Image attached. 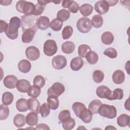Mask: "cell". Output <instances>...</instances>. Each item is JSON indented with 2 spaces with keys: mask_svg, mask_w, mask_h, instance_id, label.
I'll list each match as a JSON object with an SVG mask.
<instances>
[{
  "mask_svg": "<svg viewBox=\"0 0 130 130\" xmlns=\"http://www.w3.org/2000/svg\"><path fill=\"white\" fill-rule=\"evenodd\" d=\"M21 25L20 19L16 16L12 17L5 34L11 40H15L18 36V28Z\"/></svg>",
  "mask_w": 130,
  "mask_h": 130,
  "instance_id": "6da1fadb",
  "label": "cell"
},
{
  "mask_svg": "<svg viewBox=\"0 0 130 130\" xmlns=\"http://www.w3.org/2000/svg\"><path fill=\"white\" fill-rule=\"evenodd\" d=\"M35 5L26 1H19L16 5V9L24 15H33L35 11Z\"/></svg>",
  "mask_w": 130,
  "mask_h": 130,
  "instance_id": "7a4b0ae2",
  "label": "cell"
},
{
  "mask_svg": "<svg viewBox=\"0 0 130 130\" xmlns=\"http://www.w3.org/2000/svg\"><path fill=\"white\" fill-rule=\"evenodd\" d=\"M99 114L102 117L108 119H113L117 116L116 108L113 105L102 104L98 111Z\"/></svg>",
  "mask_w": 130,
  "mask_h": 130,
  "instance_id": "3957f363",
  "label": "cell"
},
{
  "mask_svg": "<svg viewBox=\"0 0 130 130\" xmlns=\"http://www.w3.org/2000/svg\"><path fill=\"white\" fill-rule=\"evenodd\" d=\"M38 18L34 15H23L21 17V23L23 30L29 28L38 29L37 22Z\"/></svg>",
  "mask_w": 130,
  "mask_h": 130,
  "instance_id": "277c9868",
  "label": "cell"
},
{
  "mask_svg": "<svg viewBox=\"0 0 130 130\" xmlns=\"http://www.w3.org/2000/svg\"><path fill=\"white\" fill-rule=\"evenodd\" d=\"M91 20L87 17H81L78 19L76 23L78 30L81 33H87L92 28Z\"/></svg>",
  "mask_w": 130,
  "mask_h": 130,
  "instance_id": "5b68a950",
  "label": "cell"
},
{
  "mask_svg": "<svg viewBox=\"0 0 130 130\" xmlns=\"http://www.w3.org/2000/svg\"><path fill=\"white\" fill-rule=\"evenodd\" d=\"M57 51V46L56 42L51 39L47 40L44 44L43 52L48 56L54 55Z\"/></svg>",
  "mask_w": 130,
  "mask_h": 130,
  "instance_id": "8992f818",
  "label": "cell"
},
{
  "mask_svg": "<svg viewBox=\"0 0 130 130\" xmlns=\"http://www.w3.org/2000/svg\"><path fill=\"white\" fill-rule=\"evenodd\" d=\"M64 90L65 87L62 83L55 82L47 90V95L48 96H54L58 97L64 92Z\"/></svg>",
  "mask_w": 130,
  "mask_h": 130,
  "instance_id": "52a82bcc",
  "label": "cell"
},
{
  "mask_svg": "<svg viewBox=\"0 0 130 130\" xmlns=\"http://www.w3.org/2000/svg\"><path fill=\"white\" fill-rule=\"evenodd\" d=\"M67 60L66 58L61 55L54 56L52 60V67L56 70H61L66 67Z\"/></svg>",
  "mask_w": 130,
  "mask_h": 130,
  "instance_id": "ba28073f",
  "label": "cell"
},
{
  "mask_svg": "<svg viewBox=\"0 0 130 130\" xmlns=\"http://www.w3.org/2000/svg\"><path fill=\"white\" fill-rule=\"evenodd\" d=\"M25 55L27 58L31 61L36 60L40 57V50L35 46H29L26 49Z\"/></svg>",
  "mask_w": 130,
  "mask_h": 130,
  "instance_id": "9c48e42d",
  "label": "cell"
},
{
  "mask_svg": "<svg viewBox=\"0 0 130 130\" xmlns=\"http://www.w3.org/2000/svg\"><path fill=\"white\" fill-rule=\"evenodd\" d=\"M94 8L96 12L102 15L108 12L109 5L107 1H99L95 3Z\"/></svg>",
  "mask_w": 130,
  "mask_h": 130,
  "instance_id": "30bf717a",
  "label": "cell"
},
{
  "mask_svg": "<svg viewBox=\"0 0 130 130\" xmlns=\"http://www.w3.org/2000/svg\"><path fill=\"white\" fill-rule=\"evenodd\" d=\"M112 93L110 88L105 85L99 86L96 90V95L101 99H107L109 100Z\"/></svg>",
  "mask_w": 130,
  "mask_h": 130,
  "instance_id": "8fae6325",
  "label": "cell"
},
{
  "mask_svg": "<svg viewBox=\"0 0 130 130\" xmlns=\"http://www.w3.org/2000/svg\"><path fill=\"white\" fill-rule=\"evenodd\" d=\"M18 82V80L15 76L10 75L4 78L3 84L6 87L9 89H13L17 87Z\"/></svg>",
  "mask_w": 130,
  "mask_h": 130,
  "instance_id": "7c38bea8",
  "label": "cell"
},
{
  "mask_svg": "<svg viewBox=\"0 0 130 130\" xmlns=\"http://www.w3.org/2000/svg\"><path fill=\"white\" fill-rule=\"evenodd\" d=\"M37 29L29 28L23 30L22 35V42L24 43H29L33 40Z\"/></svg>",
  "mask_w": 130,
  "mask_h": 130,
  "instance_id": "4fadbf2b",
  "label": "cell"
},
{
  "mask_svg": "<svg viewBox=\"0 0 130 130\" xmlns=\"http://www.w3.org/2000/svg\"><path fill=\"white\" fill-rule=\"evenodd\" d=\"M27 106L28 109L31 112L37 114L40 113V103L37 99L32 98L27 100Z\"/></svg>",
  "mask_w": 130,
  "mask_h": 130,
  "instance_id": "5bb4252c",
  "label": "cell"
},
{
  "mask_svg": "<svg viewBox=\"0 0 130 130\" xmlns=\"http://www.w3.org/2000/svg\"><path fill=\"white\" fill-rule=\"evenodd\" d=\"M83 122L88 123L92 119V113L86 107L84 108L79 114L78 117Z\"/></svg>",
  "mask_w": 130,
  "mask_h": 130,
  "instance_id": "9a60e30c",
  "label": "cell"
},
{
  "mask_svg": "<svg viewBox=\"0 0 130 130\" xmlns=\"http://www.w3.org/2000/svg\"><path fill=\"white\" fill-rule=\"evenodd\" d=\"M37 26L41 30H46L50 26L49 19L47 16H40L37 20Z\"/></svg>",
  "mask_w": 130,
  "mask_h": 130,
  "instance_id": "2e32d148",
  "label": "cell"
},
{
  "mask_svg": "<svg viewBox=\"0 0 130 130\" xmlns=\"http://www.w3.org/2000/svg\"><path fill=\"white\" fill-rule=\"evenodd\" d=\"M125 79L124 72L120 70H116L112 75V80L116 84H122Z\"/></svg>",
  "mask_w": 130,
  "mask_h": 130,
  "instance_id": "e0dca14e",
  "label": "cell"
},
{
  "mask_svg": "<svg viewBox=\"0 0 130 130\" xmlns=\"http://www.w3.org/2000/svg\"><path fill=\"white\" fill-rule=\"evenodd\" d=\"M31 86L30 82L25 79H20L18 80L17 85V89L20 92H27L30 87Z\"/></svg>",
  "mask_w": 130,
  "mask_h": 130,
  "instance_id": "ac0fdd59",
  "label": "cell"
},
{
  "mask_svg": "<svg viewBox=\"0 0 130 130\" xmlns=\"http://www.w3.org/2000/svg\"><path fill=\"white\" fill-rule=\"evenodd\" d=\"M84 62L80 57H76L73 58L70 62L71 69L74 71H79L83 66Z\"/></svg>",
  "mask_w": 130,
  "mask_h": 130,
  "instance_id": "d6986e66",
  "label": "cell"
},
{
  "mask_svg": "<svg viewBox=\"0 0 130 130\" xmlns=\"http://www.w3.org/2000/svg\"><path fill=\"white\" fill-rule=\"evenodd\" d=\"M31 63L27 59H22L18 64L19 71L23 73H27L29 72L31 69Z\"/></svg>",
  "mask_w": 130,
  "mask_h": 130,
  "instance_id": "ffe728a7",
  "label": "cell"
},
{
  "mask_svg": "<svg viewBox=\"0 0 130 130\" xmlns=\"http://www.w3.org/2000/svg\"><path fill=\"white\" fill-rule=\"evenodd\" d=\"M38 122V116L37 113L31 112L27 114L26 116V122L30 126L36 125Z\"/></svg>",
  "mask_w": 130,
  "mask_h": 130,
  "instance_id": "44dd1931",
  "label": "cell"
},
{
  "mask_svg": "<svg viewBox=\"0 0 130 130\" xmlns=\"http://www.w3.org/2000/svg\"><path fill=\"white\" fill-rule=\"evenodd\" d=\"M130 117L126 114H122L117 118V123L120 127H125L129 125Z\"/></svg>",
  "mask_w": 130,
  "mask_h": 130,
  "instance_id": "7402d4cb",
  "label": "cell"
},
{
  "mask_svg": "<svg viewBox=\"0 0 130 130\" xmlns=\"http://www.w3.org/2000/svg\"><path fill=\"white\" fill-rule=\"evenodd\" d=\"M75 49L74 43L71 41H66L61 45V50L62 52L67 54H71Z\"/></svg>",
  "mask_w": 130,
  "mask_h": 130,
  "instance_id": "603a6c76",
  "label": "cell"
},
{
  "mask_svg": "<svg viewBox=\"0 0 130 130\" xmlns=\"http://www.w3.org/2000/svg\"><path fill=\"white\" fill-rule=\"evenodd\" d=\"M14 124L17 127H23L26 122L25 116L21 114H16L13 118Z\"/></svg>",
  "mask_w": 130,
  "mask_h": 130,
  "instance_id": "cb8c5ba5",
  "label": "cell"
},
{
  "mask_svg": "<svg viewBox=\"0 0 130 130\" xmlns=\"http://www.w3.org/2000/svg\"><path fill=\"white\" fill-rule=\"evenodd\" d=\"M16 107L17 110L21 112H26L28 110L27 100L25 99H19L16 103Z\"/></svg>",
  "mask_w": 130,
  "mask_h": 130,
  "instance_id": "d4e9b609",
  "label": "cell"
},
{
  "mask_svg": "<svg viewBox=\"0 0 130 130\" xmlns=\"http://www.w3.org/2000/svg\"><path fill=\"white\" fill-rule=\"evenodd\" d=\"M114 39V38L113 34L108 31L104 32L101 36V41L102 43L107 45L111 44L113 43Z\"/></svg>",
  "mask_w": 130,
  "mask_h": 130,
  "instance_id": "484cf974",
  "label": "cell"
},
{
  "mask_svg": "<svg viewBox=\"0 0 130 130\" xmlns=\"http://www.w3.org/2000/svg\"><path fill=\"white\" fill-rule=\"evenodd\" d=\"M102 103L99 100L95 99L92 100L88 105V110L92 113L95 114L98 113L99 109Z\"/></svg>",
  "mask_w": 130,
  "mask_h": 130,
  "instance_id": "4316f807",
  "label": "cell"
},
{
  "mask_svg": "<svg viewBox=\"0 0 130 130\" xmlns=\"http://www.w3.org/2000/svg\"><path fill=\"white\" fill-rule=\"evenodd\" d=\"M93 7L89 4H84L79 7L80 13L85 17L90 15L93 11Z\"/></svg>",
  "mask_w": 130,
  "mask_h": 130,
  "instance_id": "83f0119b",
  "label": "cell"
},
{
  "mask_svg": "<svg viewBox=\"0 0 130 130\" xmlns=\"http://www.w3.org/2000/svg\"><path fill=\"white\" fill-rule=\"evenodd\" d=\"M85 57L87 62L90 64H95L99 60L98 54L95 52L91 50L87 53Z\"/></svg>",
  "mask_w": 130,
  "mask_h": 130,
  "instance_id": "f1b7e54d",
  "label": "cell"
},
{
  "mask_svg": "<svg viewBox=\"0 0 130 130\" xmlns=\"http://www.w3.org/2000/svg\"><path fill=\"white\" fill-rule=\"evenodd\" d=\"M91 23L92 26H93L94 27L97 28H100L103 25V18L100 15H94L91 20Z\"/></svg>",
  "mask_w": 130,
  "mask_h": 130,
  "instance_id": "f546056e",
  "label": "cell"
},
{
  "mask_svg": "<svg viewBox=\"0 0 130 130\" xmlns=\"http://www.w3.org/2000/svg\"><path fill=\"white\" fill-rule=\"evenodd\" d=\"M47 101L48 104L49 105L50 108L51 109L55 110L58 108L59 103L57 97L54 96H49L48 97Z\"/></svg>",
  "mask_w": 130,
  "mask_h": 130,
  "instance_id": "4dcf8cb0",
  "label": "cell"
},
{
  "mask_svg": "<svg viewBox=\"0 0 130 130\" xmlns=\"http://www.w3.org/2000/svg\"><path fill=\"white\" fill-rule=\"evenodd\" d=\"M70 17V13L66 9H61L57 13V18L61 22L67 21Z\"/></svg>",
  "mask_w": 130,
  "mask_h": 130,
  "instance_id": "1f68e13d",
  "label": "cell"
},
{
  "mask_svg": "<svg viewBox=\"0 0 130 130\" xmlns=\"http://www.w3.org/2000/svg\"><path fill=\"white\" fill-rule=\"evenodd\" d=\"M27 92L28 96L32 98H37L41 93V89L40 87L34 85L30 87Z\"/></svg>",
  "mask_w": 130,
  "mask_h": 130,
  "instance_id": "d6a6232c",
  "label": "cell"
},
{
  "mask_svg": "<svg viewBox=\"0 0 130 130\" xmlns=\"http://www.w3.org/2000/svg\"><path fill=\"white\" fill-rule=\"evenodd\" d=\"M123 97V91L121 88H116L112 91L111 95L109 100H121Z\"/></svg>",
  "mask_w": 130,
  "mask_h": 130,
  "instance_id": "836d02e7",
  "label": "cell"
},
{
  "mask_svg": "<svg viewBox=\"0 0 130 130\" xmlns=\"http://www.w3.org/2000/svg\"><path fill=\"white\" fill-rule=\"evenodd\" d=\"M2 103L6 105H10L14 100V95L10 92H5L2 95Z\"/></svg>",
  "mask_w": 130,
  "mask_h": 130,
  "instance_id": "e575fe53",
  "label": "cell"
},
{
  "mask_svg": "<svg viewBox=\"0 0 130 130\" xmlns=\"http://www.w3.org/2000/svg\"><path fill=\"white\" fill-rule=\"evenodd\" d=\"M90 51H91V48L88 45H80L78 49V55L80 57L84 58L86 57L87 53Z\"/></svg>",
  "mask_w": 130,
  "mask_h": 130,
  "instance_id": "d590c367",
  "label": "cell"
},
{
  "mask_svg": "<svg viewBox=\"0 0 130 130\" xmlns=\"http://www.w3.org/2000/svg\"><path fill=\"white\" fill-rule=\"evenodd\" d=\"M76 124L75 120L72 118H70L62 122V126L65 130H71L73 129Z\"/></svg>",
  "mask_w": 130,
  "mask_h": 130,
  "instance_id": "8d00e7d4",
  "label": "cell"
},
{
  "mask_svg": "<svg viewBox=\"0 0 130 130\" xmlns=\"http://www.w3.org/2000/svg\"><path fill=\"white\" fill-rule=\"evenodd\" d=\"M62 25V22L60 21L57 18L53 19L50 23V26L51 28L55 31H59L61 29Z\"/></svg>",
  "mask_w": 130,
  "mask_h": 130,
  "instance_id": "74e56055",
  "label": "cell"
},
{
  "mask_svg": "<svg viewBox=\"0 0 130 130\" xmlns=\"http://www.w3.org/2000/svg\"><path fill=\"white\" fill-rule=\"evenodd\" d=\"M9 109L6 105L1 104L0 106V119L1 120L6 119L9 115Z\"/></svg>",
  "mask_w": 130,
  "mask_h": 130,
  "instance_id": "f35d334b",
  "label": "cell"
},
{
  "mask_svg": "<svg viewBox=\"0 0 130 130\" xmlns=\"http://www.w3.org/2000/svg\"><path fill=\"white\" fill-rule=\"evenodd\" d=\"M104 73L100 70H95L92 74V79L93 81L97 83H100L104 78Z\"/></svg>",
  "mask_w": 130,
  "mask_h": 130,
  "instance_id": "ab89813d",
  "label": "cell"
},
{
  "mask_svg": "<svg viewBox=\"0 0 130 130\" xmlns=\"http://www.w3.org/2000/svg\"><path fill=\"white\" fill-rule=\"evenodd\" d=\"M85 107L84 104L80 102H75L72 105V109L77 117H78L81 111Z\"/></svg>",
  "mask_w": 130,
  "mask_h": 130,
  "instance_id": "60d3db41",
  "label": "cell"
},
{
  "mask_svg": "<svg viewBox=\"0 0 130 130\" xmlns=\"http://www.w3.org/2000/svg\"><path fill=\"white\" fill-rule=\"evenodd\" d=\"M73 29L71 26L67 25L65 26L62 31V37L63 39L67 40L69 39L72 35Z\"/></svg>",
  "mask_w": 130,
  "mask_h": 130,
  "instance_id": "b9f144b4",
  "label": "cell"
},
{
  "mask_svg": "<svg viewBox=\"0 0 130 130\" xmlns=\"http://www.w3.org/2000/svg\"><path fill=\"white\" fill-rule=\"evenodd\" d=\"M46 81L45 78L41 75H37L34 79L33 84L40 88H42L45 84Z\"/></svg>",
  "mask_w": 130,
  "mask_h": 130,
  "instance_id": "7bdbcfd3",
  "label": "cell"
},
{
  "mask_svg": "<svg viewBox=\"0 0 130 130\" xmlns=\"http://www.w3.org/2000/svg\"><path fill=\"white\" fill-rule=\"evenodd\" d=\"M50 112V108L48 103H43L40 108V113L42 117H45L49 115Z\"/></svg>",
  "mask_w": 130,
  "mask_h": 130,
  "instance_id": "ee69618b",
  "label": "cell"
},
{
  "mask_svg": "<svg viewBox=\"0 0 130 130\" xmlns=\"http://www.w3.org/2000/svg\"><path fill=\"white\" fill-rule=\"evenodd\" d=\"M104 54L111 58H115L117 56V51L115 48H108L104 51Z\"/></svg>",
  "mask_w": 130,
  "mask_h": 130,
  "instance_id": "f6af8a7d",
  "label": "cell"
},
{
  "mask_svg": "<svg viewBox=\"0 0 130 130\" xmlns=\"http://www.w3.org/2000/svg\"><path fill=\"white\" fill-rule=\"evenodd\" d=\"M71 117V113L68 110H64L60 111L58 115V119L61 122Z\"/></svg>",
  "mask_w": 130,
  "mask_h": 130,
  "instance_id": "bcb514c9",
  "label": "cell"
},
{
  "mask_svg": "<svg viewBox=\"0 0 130 130\" xmlns=\"http://www.w3.org/2000/svg\"><path fill=\"white\" fill-rule=\"evenodd\" d=\"M69 12L72 13H76L79 9V5L74 1H71L69 6L68 7Z\"/></svg>",
  "mask_w": 130,
  "mask_h": 130,
  "instance_id": "7dc6e473",
  "label": "cell"
},
{
  "mask_svg": "<svg viewBox=\"0 0 130 130\" xmlns=\"http://www.w3.org/2000/svg\"><path fill=\"white\" fill-rule=\"evenodd\" d=\"M35 7H36L35 11V13H34L33 15L38 16V15H40L41 14H42V13L43 12L44 9H45L44 7L38 4L35 5Z\"/></svg>",
  "mask_w": 130,
  "mask_h": 130,
  "instance_id": "c3c4849f",
  "label": "cell"
},
{
  "mask_svg": "<svg viewBox=\"0 0 130 130\" xmlns=\"http://www.w3.org/2000/svg\"><path fill=\"white\" fill-rule=\"evenodd\" d=\"M9 24L7 23L6 21L1 20H0V32L2 33L3 31H5L7 30Z\"/></svg>",
  "mask_w": 130,
  "mask_h": 130,
  "instance_id": "681fc988",
  "label": "cell"
},
{
  "mask_svg": "<svg viewBox=\"0 0 130 130\" xmlns=\"http://www.w3.org/2000/svg\"><path fill=\"white\" fill-rule=\"evenodd\" d=\"M36 129H50L49 127L45 123H40L38 125H37L36 128Z\"/></svg>",
  "mask_w": 130,
  "mask_h": 130,
  "instance_id": "f907efd6",
  "label": "cell"
},
{
  "mask_svg": "<svg viewBox=\"0 0 130 130\" xmlns=\"http://www.w3.org/2000/svg\"><path fill=\"white\" fill-rule=\"evenodd\" d=\"M71 0H68V1H63L62 2V7H63L64 8H68V6H69L70 3H71Z\"/></svg>",
  "mask_w": 130,
  "mask_h": 130,
  "instance_id": "816d5d0a",
  "label": "cell"
},
{
  "mask_svg": "<svg viewBox=\"0 0 130 130\" xmlns=\"http://www.w3.org/2000/svg\"><path fill=\"white\" fill-rule=\"evenodd\" d=\"M37 2H38V4H39L40 5L44 7V6H46L48 3H49L51 2V1H38Z\"/></svg>",
  "mask_w": 130,
  "mask_h": 130,
  "instance_id": "f5cc1de1",
  "label": "cell"
},
{
  "mask_svg": "<svg viewBox=\"0 0 130 130\" xmlns=\"http://www.w3.org/2000/svg\"><path fill=\"white\" fill-rule=\"evenodd\" d=\"M107 2L108 3L109 6H115L118 2V1H108Z\"/></svg>",
  "mask_w": 130,
  "mask_h": 130,
  "instance_id": "db71d44e",
  "label": "cell"
},
{
  "mask_svg": "<svg viewBox=\"0 0 130 130\" xmlns=\"http://www.w3.org/2000/svg\"><path fill=\"white\" fill-rule=\"evenodd\" d=\"M12 3V1H1V4L2 5H4V6H8L10 5L11 3Z\"/></svg>",
  "mask_w": 130,
  "mask_h": 130,
  "instance_id": "11a10c76",
  "label": "cell"
},
{
  "mask_svg": "<svg viewBox=\"0 0 130 130\" xmlns=\"http://www.w3.org/2000/svg\"><path fill=\"white\" fill-rule=\"evenodd\" d=\"M124 107L128 111H129V99H128L124 103Z\"/></svg>",
  "mask_w": 130,
  "mask_h": 130,
  "instance_id": "9f6ffc18",
  "label": "cell"
},
{
  "mask_svg": "<svg viewBox=\"0 0 130 130\" xmlns=\"http://www.w3.org/2000/svg\"><path fill=\"white\" fill-rule=\"evenodd\" d=\"M116 129L115 127H113L112 125H108L106 127H105V129Z\"/></svg>",
  "mask_w": 130,
  "mask_h": 130,
  "instance_id": "6f0895ef",
  "label": "cell"
}]
</instances>
